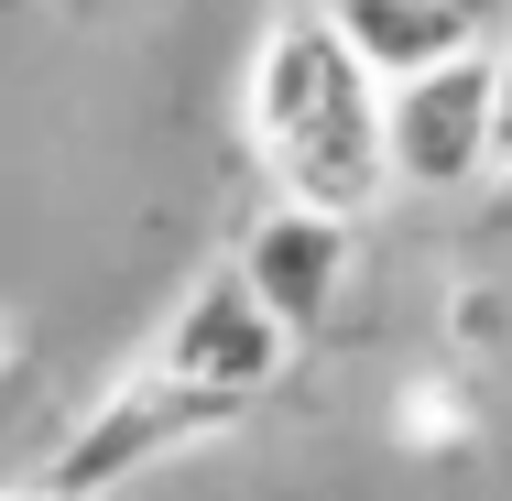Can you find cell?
Returning a JSON list of instances; mask_svg holds the SVG:
<instances>
[{
	"label": "cell",
	"mask_w": 512,
	"mask_h": 501,
	"mask_svg": "<svg viewBox=\"0 0 512 501\" xmlns=\"http://www.w3.org/2000/svg\"><path fill=\"white\" fill-rule=\"evenodd\" d=\"M240 273H251V295L273 305L295 338H316L327 316H338V295H349V273H360V218H338V207H262L251 229H240Z\"/></svg>",
	"instance_id": "cell-5"
},
{
	"label": "cell",
	"mask_w": 512,
	"mask_h": 501,
	"mask_svg": "<svg viewBox=\"0 0 512 501\" xmlns=\"http://www.w3.org/2000/svg\"><path fill=\"white\" fill-rule=\"evenodd\" d=\"M251 153L273 197L371 218L393 197V142H382V77L349 55L327 11H284L251 55Z\"/></svg>",
	"instance_id": "cell-1"
},
{
	"label": "cell",
	"mask_w": 512,
	"mask_h": 501,
	"mask_svg": "<svg viewBox=\"0 0 512 501\" xmlns=\"http://www.w3.org/2000/svg\"><path fill=\"white\" fill-rule=\"evenodd\" d=\"M502 164H512V55H502Z\"/></svg>",
	"instance_id": "cell-7"
},
{
	"label": "cell",
	"mask_w": 512,
	"mask_h": 501,
	"mask_svg": "<svg viewBox=\"0 0 512 501\" xmlns=\"http://www.w3.org/2000/svg\"><path fill=\"white\" fill-rule=\"evenodd\" d=\"M33 501H77V491H33Z\"/></svg>",
	"instance_id": "cell-10"
},
{
	"label": "cell",
	"mask_w": 512,
	"mask_h": 501,
	"mask_svg": "<svg viewBox=\"0 0 512 501\" xmlns=\"http://www.w3.org/2000/svg\"><path fill=\"white\" fill-rule=\"evenodd\" d=\"M338 33H349V55L393 88V77H414V66H447V55H469L480 44V22L458 11V0H316Z\"/></svg>",
	"instance_id": "cell-6"
},
{
	"label": "cell",
	"mask_w": 512,
	"mask_h": 501,
	"mask_svg": "<svg viewBox=\"0 0 512 501\" xmlns=\"http://www.w3.org/2000/svg\"><path fill=\"white\" fill-rule=\"evenodd\" d=\"M458 11H469V22H480V33H491V22H502L512 0H458Z\"/></svg>",
	"instance_id": "cell-8"
},
{
	"label": "cell",
	"mask_w": 512,
	"mask_h": 501,
	"mask_svg": "<svg viewBox=\"0 0 512 501\" xmlns=\"http://www.w3.org/2000/svg\"><path fill=\"white\" fill-rule=\"evenodd\" d=\"M153 360H164V371H186L197 393H218V403H240V414H251V403L295 371V327L251 295V273L229 262V273L186 284V305L164 316V349H153Z\"/></svg>",
	"instance_id": "cell-4"
},
{
	"label": "cell",
	"mask_w": 512,
	"mask_h": 501,
	"mask_svg": "<svg viewBox=\"0 0 512 501\" xmlns=\"http://www.w3.org/2000/svg\"><path fill=\"white\" fill-rule=\"evenodd\" d=\"M382 142H393V186L404 197H458L502 164V55L469 44L447 66H414L382 88Z\"/></svg>",
	"instance_id": "cell-2"
},
{
	"label": "cell",
	"mask_w": 512,
	"mask_h": 501,
	"mask_svg": "<svg viewBox=\"0 0 512 501\" xmlns=\"http://www.w3.org/2000/svg\"><path fill=\"white\" fill-rule=\"evenodd\" d=\"M218 425H240V403H218V393H197L186 371L142 360V371H120V382L66 425V447L44 458V491L99 501V491H120V480H142L153 458H175V447L218 436Z\"/></svg>",
	"instance_id": "cell-3"
},
{
	"label": "cell",
	"mask_w": 512,
	"mask_h": 501,
	"mask_svg": "<svg viewBox=\"0 0 512 501\" xmlns=\"http://www.w3.org/2000/svg\"><path fill=\"white\" fill-rule=\"evenodd\" d=\"M0 501H11V491H0Z\"/></svg>",
	"instance_id": "cell-11"
},
{
	"label": "cell",
	"mask_w": 512,
	"mask_h": 501,
	"mask_svg": "<svg viewBox=\"0 0 512 501\" xmlns=\"http://www.w3.org/2000/svg\"><path fill=\"white\" fill-rule=\"evenodd\" d=\"M11 360H22V327H11V316H0V371H11Z\"/></svg>",
	"instance_id": "cell-9"
}]
</instances>
